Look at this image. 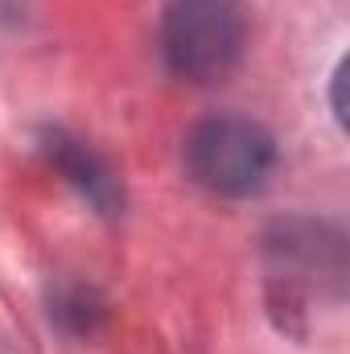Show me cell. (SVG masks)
Instances as JSON below:
<instances>
[{"label": "cell", "instance_id": "cell-1", "mask_svg": "<svg viewBox=\"0 0 350 354\" xmlns=\"http://www.w3.org/2000/svg\"><path fill=\"white\" fill-rule=\"evenodd\" d=\"M248 46L243 0H169L161 12V54L181 83L214 87L235 75Z\"/></svg>", "mask_w": 350, "mask_h": 354}, {"label": "cell", "instance_id": "cell-2", "mask_svg": "<svg viewBox=\"0 0 350 354\" xmlns=\"http://www.w3.org/2000/svg\"><path fill=\"white\" fill-rule=\"evenodd\" d=\"M181 161L194 185L219 198H248L260 194L276 169V140L248 115H210L190 128Z\"/></svg>", "mask_w": 350, "mask_h": 354}, {"label": "cell", "instance_id": "cell-3", "mask_svg": "<svg viewBox=\"0 0 350 354\" xmlns=\"http://www.w3.org/2000/svg\"><path fill=\"white\" fill-rule=\"evenodd\" d=\"M46 157H50V165H58V174L66 177L95 210L111 214L120 206V181L111 174V165L91 145L66 136V132H50L46 136Z\"/></svg>", "mask_w": 350, "mask_h": 354}]
</instances>
